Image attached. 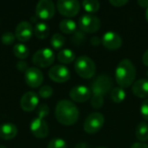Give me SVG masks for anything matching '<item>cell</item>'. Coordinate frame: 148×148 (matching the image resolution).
<instances>
[{"instance_id": "obj_19", "label": "cell", "mask_w": 148, "mask_h": 148, "mask_svg": "<svg viewBox=\"0 0 148 148\" xmlns=\"http://www.w3.org/2000/svg\"><path fill=\"white\" fill-rule=\"evenodd\" d=\"M57 59L62 64H69L75 59V54L73 50L69 49H63L57 54Z\"/></svg>"}, {"instance_id": "obj_30", "label": "cell", "mask_w": 148, "mask_h": 148, "mask_svg": "<svg viewBox=\"0 0 148 148\" xmlns=\"http://www.w3.org/2000/svg\"><path fill=\"white\" fill-rule=\"evenodd\" d=\"M38 95H39L40 97H42L43 99H49L53 95V88L50 86H49V85L42 86L39 89Z\"/></svg>"}, {"instance_id": "obj_16", "label": "cell", "mask_w": 148, "mask_h": 148, "mask_svg": "<svg viewBox=\"0 0 148 148\" xmlns=\"http://www.w3.org/2000/svg\"><path fill=\"white\" fill-rule=\"evenodd\" d=\"M39 103L38 95L32 91L25 93L20 100V107L25 112H32Z\"/></svg>"}, {"instance_id": "obj_34", "label": "cell", "mask_w": 148, "mask_h": 148, "mask_svg": "<svg viewBox=\"0 0 148 148\" xmlns=\"http://www.w3.org/2000/svg\"><path fill=\"white\" fill-rule=\"evenodd\" d=\"M16 69L19 70V71H22V72H24L29 69L28 68V63L25 62V61H23V60H20L16 62Z\"/></svg>"}, {"instance_id": "obj_39", "label": "cell", "mask_w": 148, "mask_h": 148, "mask_svg": "<svg viewBox=\"0 0 148 148\" xmlns=\"http://www.w3.org/2000/svg\"><path fill=\"white\" fill-rule=\"evenodd\" d=\"M138 4L142 8H148V0H139Z\"/></svg>"}, {"instance_id": "obj_22", "label": "cell", "mask_w": 148, "mask_h": 148, "mask_svg": "<svg viewBox=\"0 0 148 148\" xmlns=\"http://www.w3.org/2000/svg\"><path fill=\"white\" fill-rule=\"evenodd\" d=\"M49 34V27L47 23L40 22L37 23L34 28V35L39 39H44L48 37Z\"/></svg>"}, {"instance_id": "obj_4", "label": "cell", "mask_w": 148, "mask_h": 148, "mask_svg": "<svg viewBox=\"0 0 148 148\" xmlns=\"http://www.w3.org/2000/svg\"><path fill=\"white\" fill-rule=\"evenodd\" d=\"M104 123L105 118L103 114L99 112H95L86 118L83 124V129L88 134H95L102 128Z\"/></svg>"}, {"instance_id": "obj_21", "label": "cell", "mask_w": 148, "mask_h": 148, "mask_svg": "<svg viewBox=\"0 0 148 148\" xmlns=\"http://www.w3.org/2000/svg\"><path fill=\"white\" fill-rule=\"evenodd\" d=\"M59 28L64 34H74L76 31V23L71 19H63L60 22Z\"/></svg>"}, {"instance_id": "obj_27", "label": "cell", "mask_w": 148, "mask_h": 148, "mask_svg": "<svg viewBox=\"0 0 148 148\" xmlns=\"http://www.w3.org/2000/svg\"><path fill=\"white\" fill-rule=\"evenodd\" d=\"M87 39V36H86V33L82 32V30H76L72 37H71V41L75 45H81Z\"/></svg>"}, {"instance_id": "obj_25", "label": "cell", "mask_w": 148, "mask_h": 148, "mask_svg": "<svg viewBox=\"0 0 148 148\" xmlns=\"http://www.w3.org/2000/svg\"><path fill=\"white\" fill-rule=\"evenodd\" d=\"M82 4L83 9L88 12V14L97 12L101 7V3L97 0H84Z\"/></svg>"}, {"instance_id": "obj_2", "label": "cell", "mask_w": 148, "mask_h": 148, "mask_svg": "<svg viewBox=\"0 0 148 148\" xmlns=\"http://www.w3.org/2000/svg\"><path fill=\"white\" fill-rule=\"evenodd\" d=\"M136 77V69L134 64L129 59L121 61L115 69V81L122 88H128L134 83Z\"/></svg>"}, {"instance_id": "obj_18", "label": "cell", "mask_w": 148, "mask_h": 148, "mask_svg": "<svg viewBox=\"0 0 148 148\" xmlns=\"http://www.w3.org/2000/svg\"><path fill=\"white\" fill-rule=\"evenodd\" d=\"M17 134V128L12 123H3L0 125V138L10 140L14 139Z\"/></svg>"}, {"instance_id": "obj_11", "label": "cell", "mask_w": 148, "mask_h": 148, "mask_svg": "<svg viewBox=\"0 0 148 148\" xmlns=\"http://www.w3.org/2000/svg\"><path fill=\"white\" fill-rule=\"evenodd\" d=\"M24 79L26 84L33 88H38L43 82V74L36 67L29 68L24 73Z\"/></svg>"}, {"instance_id": "obj_23", "label": "cell", "mask_w": 148, "mask_h": 148, "mask_svg": "<svg viewBox=\"0 0 148 148\" xmlns=\"http://www.w3.org/2000/svg\"><path fill=\"white\" fill-rule=\"evenodd\" d=\"M13 54L19 59H25L28 57L29 51V48L23 44V43H16L14 45L13 47Z\"/></svg>"}, {"instance_id": "obj_42", "label": "cell", "mask_w": 148, "mask_h": 148, "mask_svg": "<svg viewBox=\"0 0 148 148\" xmlns=\"http://www.w3.org/2000/svg\"><path fill=\"white\" fill-rule=\"evenodd\" d=\"M0 148H7L6 147H4V146H3V145H0Z\"/></svg>"}, {"instance_id": "obj_3", "label": "cell", "mask_w": 148, "mask_h": 148, "mask_svg": "<svg viewBox=\"0 0 148 148\" xmlns=\"http://www.w3.org/2000/svg\"><path fill=\"white\" fill-rule=\"evenodd\" d=\"M75 70L82 79H91L95 75L96 66L90 57L87 56H81L75 60Z\"/></svg>"}, {"instance_id": "obj_33", "label": "cell", "mask_w": 148, "mask_h": 148, "mask_svg": "<svg viewBox=\"0 0 148 148\" xmlns=\"http://www.w3.org/2000/svg\"><path fill=\"white\" fill-rule=\"evenodd\" d=\"M140 114L144 120L148 121V98L146 99L140 106Z\"/></svg>"}, {"instance_id": "obj_12", "label": "cell", "mask_w": 148, "mask_h": 148, "mask_svg": "<svg viewBox=\"0 0 148 148\" xmlns=\"http://www.w3.org/2000/svg\"><path fill=\"white\" fill-rule=\"evenodd\" d=\"M101 43L108 50H117L122 45V38L116 32L108 31L103 35Z\"/></svg>"}, {"instance_id": "obj_28", "label": "cell", "mask_w": 148, "mask_h": 148, "mask_svg": "<svg viewBox=\"0 0 148 148\" xmlns=\"http://www.w3.org/2000/svg\"><path fill=\"white\" fill-rule=\"evenodd\" d=\"M104 105V97L99 95H93L91 97V106L95 109H100Z\"/></svg>"}, {"instance_id": "obj_10", "label": "cell", "mask_w": 148, "mask_h": 148, "mask_svg": "<svg viewBox=\"0 0 148 148\" xmlns=\"http://www.w3.org/2000/svg\"><path fill=\"white\" fill-rule=\"evenodd\" d=\"M49 77L55 82L62 83L69 80L70 71L69 69L62 64L55 65L49 70Z\"/></svg>"}, {"instance_id": "obj_26", "label": "cell", "mask_w": 148, "mask_h": 148, "mask_svg": "<svg viewBox=\"0 0 148 148\" xmlns=\"http://www.w3.org/2000/svg\"><path fill=\"white\" fill-rule=\"evenodd\" d=\"M65 42H66L65 37L62 34H60V33L54 34L52 36L51 39H50V44H51L52 48L56 49V50L61 49L64 46Z\"/></svg>"}, {"instance_id": "obj_35", "label": "cell", "mask_w": 148, "mask_h": 148, "mask_svg": "<svg viewBox=\"0 0 148 148\" xmlns=\"http://www.w3.org/2000/svg\"><path fill=\"white\" fill-rule=\"evenodd\" d=\"M128 3L127 0H110L109 1V3L114 7H123L124 5H126L127 3Z\"/></svg>"}, {"instance_id": "obj_7", "label": "cell", "mask_w": 148, "mask_h": 148, "mask_svg": "<svg viewBox=\"0 0 148 148\" xmlns=\"http://www.w3.org/2000/svg\"><path fill=\"white\" fill-rule=\"evenodd\" d=\"M55 61V53L51 49L43 48L37 50L32 56V62L39 68L50 66Z\"/></svg>"}, {"instance_id": "obj_41", "label": "cell", "mask_w": 148, "mask_h": 148, "mask_svg": "<svg viewBox=\"0 0 148 148\" xmlns=\"http://www.w3.org/2000/svg\"><path fill=\"white\" fill-rule=\"evenodd\" d=\"M146 18H147V21L148 22V8H147V10H146Z\"/></svg>"}, {"instance_id": "obj_5", "label": "cell", "mask_w": 148, "mask_h": 148, "mask_svg": "<svg viewBox=\"0 0 148 148\" xmlns=\"http://www.w3.org/2000/svg\"><path fill=\"white\" fill-rule=\"evenodd\" d=\"M79 28L84 33H95L101 28V20L93 14H84L79 19Z\"/></svg>"}, {"instance_id": "obj_17", "label": "cell", "mask_w": 148, "mask_h": 148, "mask_svg": "<svg viewBox=\"0 0 148 148\" xmlns=\"http://www.w3.org/2000/svg\"><path fill=\"white\" fill-rule=\"evenodd\" d=\"M133 94L139 98H148V79H140L132 85Z\"/></svg>"}, {"instance_id": "obj_6", "label": "cell", "mask_w": 148, "mask_h": 148, "mask_svg": "<svg viewBox=\"0 0 148 148\" xmlns=\"http://www.w3.org/2000/svg\"><path fill=\"white\" fill-rule=\"evenodd\" d=\"M113 87V80L105 75H101L97 76L94 79L93 82L91 83V91L93 95H104L112 90Z\"/></svg>"}, {"instance_id": "obj_31", "label": "cell", "mask_w": 148, "mask_h": 148, "mask_svg": "<svg viewBox=\"0 0 148 148\" xmlns=\"http://www.w3.org/2000/svg\"><path fill=\"white\" fill-rule=\"evenodd\" d=\"M15 38H16L15 34H13L12 32L7 31V32H4L2 35L1 41L5 45H10V44H12L15 42Z\"/></svg>"}, {"instance_id": "obj_37", "label": "cell", "mask_w": 148, "mask_h": 148, "mask_svg": "<svg viewBox=\"0 0 148 148\" xmlns=\"http://www.w3.org/2000/svg\"><path fill=\"white\" fill-rule=\"evenodd\" d=\"M130 148H148V145L145 143H141V142H136V143H134Z\"/></svg>"}, {"instance_id": "obj_32", "label": "cell", "mask_w": 148, "mask_h": 148, "mask_svg": "<svg viewBox=\"0 0 148 148\" xmlns=\"http://www.w3.org/2000/svg\"><path fill=\"white\" fill-rule=\"evenodd\" d=\"M49 114V108L46 104H41L38 106L37 110H36V114L37 117L40 119H43L46 116H48Z\"/></svg>"}, {"instance_id": "obj_29", "label": "cell", "mask_w": 148, "mask_h": 148, "mask_svg": "<svg viewBox=\"0 0 148 148\" xmlns=\"http://www.w3.org/2000/svg\"><path fill=\"white\" fill-rule=\"evenodd\" d=\"M47 148H67V143L61 138H54L49 142Z\"/></svg>"}, {"instance_id": "obj_9", "label": "cell", "mask_w": 148, "mask_h": 148, "mask_svg": "<svg viewBox=\"0 0 148 148\" xmlns=\"http://www.w3.org/2000/svg\"><path fill=\"white\" fill-rule=\"evenodd\" d=\"M56 7L51 0H40L36 7V15L42 20H49L54 16Z\"/></svg>"}, {"instance_id": "obj_14", "label": "cell", "mask_w": 148, "mask_h": 148, "mask_svg": "<svg viewBox=\"0 0 148 148\" xmlns=\"http://www.w3.org/2000/svg\"><path fill=\"white\" fill-rule=\"evenodd\" d=\"M30 131L36 138L44 139L49 134V126L43 119L36 117L30 123Z\"/></svg>"}, {"instance_id": "obj_1", "label": "cell", "mask_w": 148, "mask_h": 148, "mask_svg": "<svg viewBox=\"0 0 148 148\" xmlns=\"http://www.w3.org/2000/svg\"><path fill=\"white\" fill-rule=\"evenodd\" d=\"M55 115L59 123L63 126H72L79 119L80 113L77 106L71 101L62 100L57 102Z\"/></svg>"}, {"instance_id": "obj_8", "label": "cell", "mask_w": 148, "mask_h": 148, "mask_svg": "<svg viewBox=\"0 0 148 148\" xmlns=\"http://www.w3.org/2000/svg\"><path fill=\"white\" fill-rule=\"evenodd\" d=\"M56 8L62 16L73 17L79 13L81 3L77 0H58L56 3Z\"/></svg>"}, {"instance_id": "obj_40", "label": "cell", "mask_w": 148, "mask_h": 148, "mask_svg": "<svg viewBox=\"0 0 148 148\" xmlns=\"http://www.w3.org/2000/svg\"><path fill=\"white\" fill-rule=\"evenodd\" d=\"M75 148H89V146L85 142H81V143L77 144Z\"/></svg>"}, {"instance_id": "obj_36", "label": "cell", "mask_w": 148, "mask_h": 148, "mask_svg": "<svg viewBox=\"0 0 148 148\" xmlns=\"http://www.w3.org/2000/svg\"><path fill=\"white\" fill-rule=\"evenodd\" d=\"M90 43L93 46H99L101 43V39L100 37L96 36H94L90 39Z\"/></svg>"}, {"instance_id": "obj_43", "label": "cell", "mask_w": 148, "mask_h": 148, "mask_svg": "<svg viewBox=\"0 0 148 148\" xmlns=\"http://www.w3.org/2000/svg\"><path fill=\"white\" fill-rule=\"evenodd\" d=\"M96 148H108V147H96Z\"/></svg>"}, {"instance_id": "obj_44", "label": "cell", "mask_w": 148, "mask_h": 148, "mask_svg": "<svg viewBox=\"0 0 148 148\" xmlns=\"http://www.w3.org/2000/svg\"><path fill=\"white\" fill-rule=\"evenodd\" d=\"M147 76H148V71H147Z\"/></svg>"}, {"instance_id": "obj_38", "label": "cell", "mask_w": 148, "mask_h": 148, "mask_svg": "<svg viewBox=\"0 0 148 148\" xmlns=\"http://www.w3.org/2000/svg\"><path fill=\"white\" fill-rule=\"evenodd\" d=\"M142 62L147 67H148V49L145 51V53L142 56Z\"/></svg>"}, {"instance_id": "obj_13", "label": "cell", "mask_w": 148, "mask_h": 148, "mask_svg": "<svg viewBox=\"0 0 148 148\" xmlns=\"http://www.w3.org/2000/svg\"><path fill=\"white\" fill-rule=\"evenodd\" d=\"M69 97L75 102H86L92 97V91L86 86H75L69 91Z\"/></svg>"}, {"instance_id": "obj_15", "label": "cell", "mask_w": 148, "mask_h": 148, "mask_svg": "<svg viewBox=\"0 0 148 148\" xmlns=\"http://www.w3.org/2000/svg\"><path fill=\"white\" fill-rule=\"evenodd\" d=\"M34 33V29L30 23L27 21L20 22L15 29V36L20 42H27L29 40Z\"/></svg>"}, {"instance_id": "obj_20", "label": "cell", "mask_w": 148, "mask_h": 148, "mask_svg": "<svg viewBox=\"0 0 148 148\" xmlns=\"http://www.w3.org/2000/svg\"><path fill=\"white\" fill-rule=\"evenodd\" d=\"M135 137L136 139L144 143L148 140V124L147 122H140L135 130Z\"/></svg>"}, {"instance_id": "obj_24", "label": "cell", "mask_w": 148, "mask_h": 148, "mask_svg": "<svg viewBox=\"0 0 148 148\" xmlns=\"http://www.w3.org/2000/svg\"><path fill=\"white\" fill-rule=\"evenodd\" d=\"M110 96H111V100L114 103H121L126 98V92L122 88L116 87V88H112Z\"/></svg>"}]
</instances>
